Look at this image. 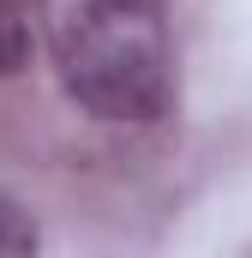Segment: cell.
I'll use <instances>...</instances> for the list:
<instances>
[{"label":"cell","mask_w":252,"mask_h":258,"mask_svg":"<svg viewBox=\"0 0 252 258\" xmlns=\"http://www.w3.org/2000/svg\"><path fill=\"white\" fill-rule=\"evenodd\" d=\"M48 54L60 90L96 120L144 126L174 102V36L162 0H48Z\"/></svg>","instance_id":"6da1fadb"},{"label":"cell","mask_w":252,"mask_h":258,"mask_svg":"<svg viewBox=\"0 0 252 258\" xmlns=\"http://www.w3.org/2000/svg\"><path fill=\"white\" fill-rule=\"evenodd\" d=\"M36 48V0H0V78L24 72Z\"/></svg>","instance_id":"7a4b0ae2"},{"label":"cell","mask_w":252,"mask_h":258,"mask_svg":"<svg viewBox=\"0 0 252 258\" xmlns=\"http://www.w3.org/2000/svg\"><path fill=\"white\" fill-rule=\"evenodd\" d=\"M36 246H42V234H36L30 210H24L18 198L0 192V258H30Z\"/></svg>","instance_id":"3957f363"}]
</instances>
